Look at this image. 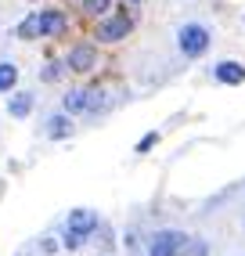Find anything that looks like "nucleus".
<instances>
[{
	"mask_svg": "<svg viewBox=\"0 0 245 256\" xmlns=\"http://www.w3.org/2000/svg\"><path fill=\"white\" fill-rule=\"evenodd\" d=\"M177 44H180V50H184L188 58H198V54H206V50H209V29L198 26V22H188V26L177 32Z\"/></svg>",
	"mask_w": 245,
	"mask_h": 256,
	"instance_id": "obj_1",
	"label": "nucleus"
},
{
	"mask_svg": "<svg viewBox=\"0 0 245 256\" xmlns=\"http://www.w3.org/2000/svg\"><path fill=\"white\" fill-rule=\"evenodd\" d=\"M130 29H134V18H130V14H116V18H108V22H101V26H98V40L116 44V40L126 36Z\"/></svg>",
	"mask_w": 245,
	"mask_h": 256,
	"instance_id": "obj_2",
	"label": "nucleus"
},
{
	"mask_svg": "<svg viewBox=\"0 0 245 256\" xmlns=\"http://www.w3.org/2000/svg\"><path fill=\"white\" fill-rule=\"evenodd\" d=\"M180 249H184L180 231H162V234H155V242H152V256H177Z\"/></svg>",
	"mask_w": 245,
	"mask_h": 256,
	"instance_id": "obj_3",
	"label": "nucleus"
},
{
	"mask_svg": "<svg viewBox=\"0 0 245 256\" xmlns=\"http://www.w3.org/2000/svg\"><path fill=\"white\" fill-rule=\"evenodd\" d=\"M68 69H76V72H86V69H94L98 65V54H94V47H86V44H80V47H72L68 50Z\"/></svg>",
	"mask_w": 245,
	"mask_h": 256,
	"instance_id": "obj_4",
	"label": "nucleus"
},
{
	"mask_svg": "<svg viewBox=\"0 0 245 256\" xmlns=\"http://www.w3.org/2000/svg\"><path fill=\"white\" fill-rule=\"evenodd\" d=\"M98 228V216L90 213V210H72V213H68V231H72V234H90Z\"/></svg>",
	"mask_w": 245,
	"mask_h": 256,
	"instance_id": "obj_5",
	"label": "nucleus"
},
{
	"mask_svg": "<svg viewBox=\"0 0 245 256\" xmlns=\"http://www.w3.org/2000/svg\"><path fill=\"white\" fill-rule=\"evenodd\" d=\"M213 76H216L220 83H227V87H238V83H245V65H238V62H220L216 69H213Z\"/></svg>",
	"mask_w": 245,
	"mask_h": 256,
	"instance_id": "obj_6",
	"label": "nucleus"
},
{
	"mask_svg": "<svg viewBox=\"0 0 245 256\" xmlns=\"http://www.w3.org/2000/svg\"><path fill=\"white\" fill-rule=\"evenodd\" d=\"M65 26H68V18L62 11H44L40 14V36H62Z\"/></svg>",
	"mask_w": 245,
	"mask_h": 256,
	"instance_id": "obj_7",
	"label": "nucleus"
},
{
	"mask_svg": "<svg viewBox=\"0 0 245 256\" xmlns=\"http://www.w3.org/2000/svg\"><path fill=\"white\" fill-rule=\"evenodd\" d=\"M62 105H65V112H86L90 108V90H68Z\"/></svg>",
	"mask_w": 245,
	"mask_h": 256,
	"instance_id": "obj_8",
	"label": "nucleus"
},
{
	"mask_svg": "<svg viewBox=\"0 0 245 256\" xmlns=\"http://www.w3.org/2000/svg\"><path fill=\"white\" fill-rule=\"evenodd\" d=\"M8 108H11V116H14V119H26V116H29V108H32V94H29V90L14 94Z\"/></svg>",
	"mask_w": 245,
	"mask_h": 256,
	"instance_id": "obj_9",
	"label": "nucleus"
},
{
	"mask_svg": "<svg viewBox=\"0 0 245 256\" xmlns=\"http://www.w3.org/2000/svg\"><path fill=\"white\" fill-rule=\"evenodd\" d=\"M14 83H18V69L11 62H0V90H11Z\"/></svg>",
	"mask_w": 245,
	"mask_h": 256,
	"instance_id": "obj_10",
	"label": "nucleus"
},
{
	"mask_svg": "<svg viewBox=\"0 0 245 256\" xmlns=\"http://www.w3.org/2000/svg\"><path fill=\"white\" fill-rule=\"evenodd\" d=\"M18 36L22 40H36L40 36V14H29V18L18 26Z\"/></svg>",
	"mask_w": 245,
	"mask_h": 256,
	"instance_id": "obj_11",
	"label": "nucleus"
},
{
	"mask_svg": "<svg viewBox=\"0 0 245 256\" xmlns=\"http://www.w3.org/2000/svg\"><path fill=\"white\" fill-rule=\"evenodd\" d=\"M47 134H50V138H65V134H68V119L54 116V119H50V126H47Z\"/></svg>",
	"mask_w": 245,
	"mask_h": 256,
	"instance_id": "obj_12",
	"label": "nucleus"
},
{
	"mask_svg": "<svg viewBox=\"0 0 245 256\" xmlns=\"http://www.w3.org/2000/svg\"><path fill=\"white\" fill-rule=\"evenodd\" d=\"M112 8V0H83V11L86 14H104Z\"/></svg>",
	"mask_w": 245,
	"mask_h": 256,
	"instance_id": "obj_13",
	"label": "nucleus"
},
{
	"mask_svg": "<svg viewBox=\"0 0 245 256\" xmlns=\"http://www.w3.org/2000/svg\"><path fill=\"white\" fill-rule=\"evenodd\" d=\"M155 144H159V134H144L141 144H137V152H148V148H155Z\"/></svg>",
	"mask_w": 245,
	"mask_h": 256,
	"instance_id": "obj_14",
	"label": "nucleus"
},
{
	"mask_svg": "<svg viewBox=\"0 0 245 256\" xmlns=\"http://www.w3.org/2000/svg\"><path fill=\"white\" fill-rule=\"evenodd\" d=\"M65 246H68V249H80V246H83V234H72V231H68V234H65Z\"/></svg>",
	"mask_w": 245,
	"mask_h": 256,
	"instance_id": "obj_15",
	"label": "nucleus"
},
{
	"mask_svg": "<svg viewBox=\"0 0 245 256\" xmlns=\"http://www.w3.org/2000/svg\"><path fill=\"white\" fill-rule=\"evenodd\" d=\"M130 4H144V0H130Z\"/></svg>",
	"mask_w": 245,
	"mask_h": 256,
	"instance_id": "obj_16",
	"label": "nucleus"
}]
</instances>
